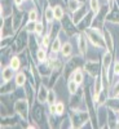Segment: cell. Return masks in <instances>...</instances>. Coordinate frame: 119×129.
<instances>
[{
	"label": "cell",
	"mask_w": 119,
	"mask_h": 129,
	"mask_svg": "<svg viewBox=\"0 0 119 129\" xmlns=\"http://www.w3.org/2000/svg\"><path fill=\"white\" fill-rule=\"evenodd\" d=\"M13 71H14V70H13L12 67H10V68H5V70H3V79H4L5 81H8L10 77L13 76Z\"/></svg>",
	"instance_id": "obj_1"
},
{
	"label": "cell",
	"mask_w": 119,
	"mask_h": 129,
	"mask_svg": "<svg viewBox=\"0 0 119 129\" xmlns=\"http://www.w3.org/2000/svg\"><path fill=\"white\" fill-rule=\"evenodd\" d=\"M71 79H75V81H76L78 84H80V83L83 81V75H82V72H80L79 70H76V71H74V72H72Z\"/></svg>",
	"instance_id": "obj_2"
},
{
	"label": "cell",
	"mask_w": 119,
	"mask_h": 129,
	"mask_svg": "<svg viewBox=\"0 0 119 129\" xmlns=\"http://www.w3.org/2000/svg\"><path fill=\"white\" fill-rule=\"evenodd\" d=\"M62 54L66 57V56H69L70 53H71V44L70 43H66L65 45H63V47H62Z\"/></svg>",
	"instance_id": "obj_3"
},
{
	"label": "cell",
	"mask_w": 119,
	"mask_h": 129,
	"mask_svg": "<svg viewBox=\"0 0 119 129\" xmlns=\"http://www.w3.org/2000/svg\"><path fill=\"white\" fill-rule=\"evenodd\" d=\"M53 10H55V18L56 19H61L62 16H63V10H62L61 6H56Z\"/></svg>",
	"instance_id": "obj_4"
},
{
	"label": "cell",
	"mask_w": 119,
	"mask_h": 129,
	"mask_svg": "<svg viewBox=\"0 0 119 129\" xmlns=\"http://www.w3.org/2000/svg\"><path fill=\"white\" fill-rule=\"evenodd\" d=\"M25 80H26V77H25L23 74H18L17 77H16V83H17V85H18V87L23 85V84H25Z\"/></svg>",
	"instance_id": "obj_5"
},
{
	"label": "cell",
	"mask_w": 119,
	"mask_h": 129,
	"mask_svg": "<svg viewBox=\"0 0 119 129\" xmlns=\"http://www.w3.org/2000/svg\"><path fill=\"white\" fill-rule=\"evenodd\" d=\"M45 18H47L48 21H52V19L55 18V10L52 8H48L47 10H45Z\"/></svg>",
	"instance_id": "obj_6"
},
{
	"label": "cell",
	"mask_w": 119,
	"mask_h": 129,
	"mask_svg": "<svg viewBox=\"0 0 119 129\" xmlns=\"http://www.w3.org/2000/svg\"><path fill=\"white\" fill-rule=\"evenodd\" d=\"M76 89H78V83L75 80H71L69 83V90H70V93H75Z\"/></svg>",
	"instance_id": "obj_7"
},
{
	"label": "cell",
	"mask_w": 119,
	"mask_h": 129,
	"mask_svg": "<svg viewBox=\"0 0 119 129\" xmlns=\"http://www.w3.org/2000/svg\"><path fill=\"white\" fill-rule=\"evenodd\" d=\"M10 67L13 68V70H17L18 67H19V60L17 57H13L12 58V61H10Z\"/></svg>",
	"instance_id": "obj_8"
},
{
	"label": "cell",
	"mask_w": 119,
	"mask_h": 129,
	"mask_svg": "<svg viewBox=\"0 0 119 129\" xmlns=\"http://www.w3.org/2000/svg\"><path fill=\"white\" fill-rule=\"evenodd\" d=\"M60 49H61V44H60V40H58V39H56V40L53 41V44H52V50L56 53V52H58Z\"/></svg>",
	"instance_id": "obj_9"
},
{
	"label": "cell",
	"mask_w": 119,
	"mask_h": 129,
	"mask_svg": "<svg viewBox=\"0 0 119 129\" xmlns=\"http://www.w3.org/2000/svg\"><path fill=\"white\" fill-rule=\"evenodd\" d=\"M98 8H100V5H98L97 0H91V9L96 13V12H98Z\"/></svg>",
	"instance_id": "obj_10"
},
{
	"label": "cell",
	"mask_w": 119,
	"mask_h": 129,
	"mask_svg": "<svg viewBox=\"0 0 119 129\" xmlns=\"http://www.w3.org/2000/svg\"><path fill=\"white\" fill-rule=\"evenodd\" d=\"M110 62H111V56L108 53V54H105L104 56V66L108 68V66L110 64Z\"/></svg>",
	"instance_id": "obj_11"
},
{
	"label": "cell",
	"mask_w": 119,
	"mask_h": 129,
	"mask_svg": "<svg viewBox=\"0 0 119 129\" xmlns=\"http://www.w3.org/2000/svg\"><path fill=\"white\" fill-rule=\"evenodd\" d=\"M45 56H47V54H45V50L44 49H39L38 50V60L39 61H44L45 60Z\"/></svg>",
	"instance_id": "obj_12"
},
{
	"label": "cell",
	"mask_w": 119,
	"mask_h": 129,
	"mask_svg": "<svg viewBox=\"0 0 119 129\" xmlns=\"http://www.w3.org/2000/svg\"><path fill=\"white\" fill-rule=\"evenodd\" d=\"M63 112V103H57L56 105V114H58V115H61Z\"/></svg>",
	"instance_id": "obj_13"
},
{
	"label": "cell",
	"mask_w": 119,
	"mask_h": 129,
	"mask_svg": "<svg viewBox=\"0 0 119 129\" xmlns=\"http://www.w3.org/2000/svg\"><path fill=\"white\" fill-rule=\"evenodd\" d=\"M42 31H43V25H42V22H38L35 25V32L36 34H40Z\"/></svg>",
	"instance_id": "obj_14"
},
{
	"label": "cell",
	"mask_w": 119,
	"mask_h": 129,
	"mask_svg": "<svg viewBox=\"0 0 119 129\" xmlns=\"http://www.w3.org/2000/svg\"><path fill=\"white\" fill-rule=\"evenodd\" d=\"M36 17H38L36 12L35 10H31L30 12V21H36Z\"/></svg>",
	"instance_id": "obj_15"
},
{
	"label": "cell",
	"mask_w": 119,
	"mask_h": 129,
	"mask_svg": "<svg viewBox=\"0 0 119 129\" xmlns=\"http://www.w3.org/2000/svg\"><path fill=\"white\" fill-rule=\"evenodd\" d=\"M76 5H78V3L75 1V0H70V6H71V9H75Z\"/></svg>",
	"instance_id": "obj_16"
},
{
	"label": "cell",
	"mask_w": 119,
	"mask_h": 129,
	"mask_svg": "<svg viewBox=\"0 0 119 129\" xmlns=\"http://www.w3.org/2000/svg\"><path fill=\"white\" fill-rule=\"evenodd\" d=\"M84 49H85V45H84V40H83V39H80V52H82V53L84 52Z\"/></svg>",
	"instance_id": "obj_17"
},
{
	"label": "cell",
	"mask_w": 119,
	"mask_h": 129,
	"mask_svg": "<svg viewBox=\"0 0 119 129\" xmlns=\"http://www.w3.org/2000/svg\"><path fill=\"white\" fill-rule=\"evenodd\" d=\"M114 72H115L117 75L119 74V62H117V63H115V66H114Z\"/></svg>",
	"instance_id": "obj_18"
},
{
	"label": "cell",
	"mask_w": 119,
	"mask_h": 129,
	"mask_svg": "<svg viewBox=\"0 0 119 129\" xmlns=\"http://www.w3.org/2000/svg\"><path fill=\"white\" fill-rule=\"evenodd\" d=\"M43 45H44V48L48 45V36H45V37H44V40H43Z\"/></svg>",
	"instance_id": "obj_19"
},
{
	"label": "cell",
	"mask_w": 119,
	"mask_h": 129,
	"mask_svg": "<svg viewBox=\"0 0 119 129\" xmlns=\"http://www.w3.org/2000/svg\"><path fill=\"white\" fill-rule=\"evenodd\" d=\"M49 102H51V103L53 102V93H51V94H49Z\"/></svg>",
	"instance_id": "obj_20"
},
{
	"label": "cell",
	"mask_w": 119,
	"mask_h": 129,
	"mask_svg": "<svg viewBox=\"0 0 119 129\" xmlns=\"http://www.w3.org/2000/svg\"><path fill=\"white\" fill-rule=\"evenodd\" d=\"M14 3H16L17 5H19V4H21V3H22V0H14Z\"/></svg>",
	"instance_id": "obj_21"
}]
</instances>
